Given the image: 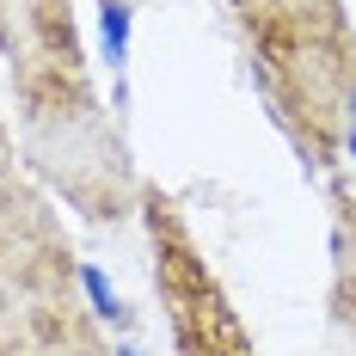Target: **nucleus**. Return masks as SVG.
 I'll list each match as a JSON object with an SVG mask.
<instances>
[{
	"label": "nucleus",
	"mask_w": 356,
	"mask_h": 356,
	"mask_svg": "<svg viewBox=\"0 0 356 356\" xmlns=\"http://www.w3.org/2000/svg\"><path fill=\"white\" fill-rule=\"evenodd\" d=\"M99 31H105L111 68H123V62H129V6H123V0H105V6H99Z\"/></svg>",
	"instance_id": "1"
}]
</instances>
